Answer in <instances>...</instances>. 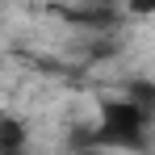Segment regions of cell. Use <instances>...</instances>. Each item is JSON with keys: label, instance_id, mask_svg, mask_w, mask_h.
I'll return each instance as SVG.
<instances>
[{"label": "cell", "instance_id": "7a4b0ae2", "mask_svg": "<svg viewBox=\"0 0 155 155\" xmlns=\"http://www.w3.org/2000/svg\"><path fill=\"white\" fill-rule=\"evenodd\" d=\"M25 138H29V130H25L21 117H13V113H4V117H0V155L21 151V147H25Z\"/></svg>", "mask_w": 155, "mask_h": 155}, {"label": "cell", "instance_id": "3957f363", "mask_svg": "<svg viewBox=\"0 0 155 155\" xmlns=\"http://www.w3.org/2000/svg\"><path fill=\"white\" fill-rule=\"evenodd\" d=\"M126 13H130V17H151L155 0H126Z\"/></svg>", "mask_w": 155, "mask_h": 155}, {"label": "cell", "instance_id": "6da1fadb", "mask_svg": "<svg viewBox=\"0 0 155 155\" xmlns=\"http://www.w3.org/2000/svg\"><path fill=\"white\" fill-rule=\"evenodd\" d=\"M147 122H151V109L134 97H122V101H105L101 105V134L97 143H109V147H143L147 143Z\"/></svg>", "mask_w": 155, "mask_h": 155}]
</instances>
